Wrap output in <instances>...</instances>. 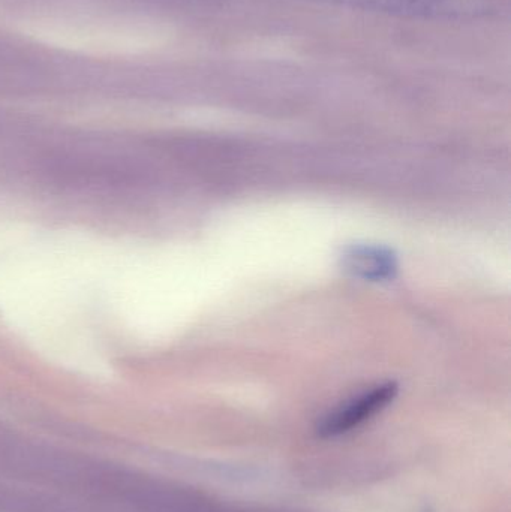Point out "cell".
<instances>
[{"label":"cell","instance_id":"obj_1","mask_svg":"<svg viewBox=\"0 0 511 512\" xmlns=\"http://www.w3.org/2000/svg\"><path fill=\"white\" fill-rule=\"evenodd\" d=\"M318 5L353 9L410 20L470 23L498 12L497 0H305Z\"/></svg>","mask_w":511,"mask_h":512},{"label":"cell","instance_id":"obj_2","mask_svg":"<svg viewBox=\"0 0 511 512\" xmlns=\"http://www.w3.org/2000/svg\"><path fill=\"white\" fill-rule=\"evenodd\" d=\"M398 385L395 382L378 385L366 391L357 399L351 400L338 411L327 415L317 427L320 438H336L362 426L375 415L380 414L398 396Z\"/></svg>","mask_w":511,"mask_h":512},{"label":"cell","instance_id":"obj_3","mask_svg":"<svg viewBox=\"0 0 511 512\" xmlns=\"http://www.w3.org/2000/svg\"><path fill=\"white\" fill-rule=\"evenodd\" d=\"M348 270L365 279H387L396 270L395 256L377 248L353 249L345 258Z\"/></svg>","mask_w":511,"mask_h":512}]
</instances>
